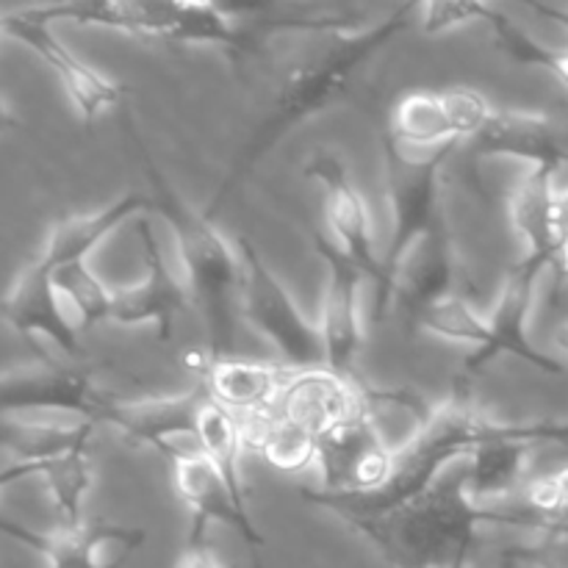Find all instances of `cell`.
I'll list each match as a JSON object with an SVG mask.
<instances>
[{"label": "cell", "instance_id": "cell-32", "mask_svg": "<svg viewBox=\"0 0 568 568\" xmlns=\"http://www.w3.org/2000/svg\"><path fill=\"white\" fill-rule=\"evenodd\" d=\"M55 277L61 297L70 308L72 320L78 322L81 331L94 325L111 322V305H114V288L105 286L87 261L81 264H67L59 270H50Z\"/></svg>", "mask_w": 568, "mask_h": 568}, {"label": "cell", "instance_id": "cell-7", "mask_svg": "<svg viewBox=\"0 0 568 568\" xmlns=\"http://www.w3.org/2000/svg\"><path fill=\"white\" fill-rule=\"evenodd\" d=\"M239 255L244 264L239 320L258 333L261 338L281 353L283 364L292 369H316L325 366V342L320 322L305 316L286 283L275 275L264 255L250 239H239Z\"/></svg>", "mask_w": 568, "mask_h": 568}, {"label": "cell", "instance_id": "cell-26", "mask_svg": "<svg viewBox=\"0 0 568 568\" xmlns=\"http://www.w3.org/2000/svg\"><path fill=\"white\" fill-rule=\"evenodd\" d=\"M26 477H37L50 494L55 516H59V527H81L83 525V499L89 497L94 483L92 458L89 449H75V453L59 455V458L39 460V464L20 466V464H6L0 483L14 486L17 480Z\"/></svg>", "mask_w": 568, "mask_h": 568}, {"label": "cell", "instance_id": "cell-14", "mask_svg": "<svg viewBox=\"0 0 568 568\" xmlns=\"http://www.w3.org/2000/svg\"><path fill=\"white\" fill-rule=\"evenodd\" d=\"M3 532L28 547L48 564V568H125L128 560L144 544L142 527H125L116 521H83L81 527L33 530L3 519Z\"/></svg>", "mask_w": 568, "mask_h": 568}, {"label": "cell", "instance_id": "cell-21", "mask_svg": "<svg viewBox=\"0 0 568 568\" xmlns=\"http://www.w3.org/2000/svg\"><path fill=\"white\" fill-rule=\"evenodd\" d=\"M197 369L203 381L200 386L205 388L209 399H214L239 419L275 408L283 386L294 372L286 364H264V361H247L239 355H227V358L205 355L197 361Z\"/></svg>", "mask_w": 568, "mask_h": 568}, {"label": "cell", "instance_id": "cell-3", "mask_svg": "<svg viewBox=\"0 0 568 568\" xmlns=\"http://www.w3.org/2000/svg\"><path fill=\"white\" fill-rule=\"evenodd\" d=\"M392 568H455L471 564L486 525L541 527L530 508H483L466 491L464 469L386 514L344 521Z\"/></svg>", "mask_w": 568, "mask_h": 568}, {"label": "cell", "instance_id": "cell-1", "mask_svg": "<svg viewBox=\"0 0 568 568\" xmlns=\"http://www.w3.org/2000/svg\"><path fill=\"white\" fill-rule=\"evenodd\" d=\"M497 442L568 447V419H494L471 399L466 386H460L444 403L433 405L430 416L399 447L397 471L383 491L355 497V494H325L320 488H303V499L314 508L338 516L342 521L386 514V510L399 508V505L430 491L449 466L458 460H469L477 449Z\"/></svg>", "mask_w": 568, "mask_h": 568}, {"label": "cell", "instance_id": "cell-27", "mask_svg": "<svg viewBox=\"0 0 568 568\" xmlns=\"http://www.w3.org/2000/svg\"><path fill=\"white\" fill-rule=\"evenodd\" d=\"M383 136L408 150H438L464 144L453 125L444 92H408L405 98H399L394 103Z\"/></svg>", "mask_w": 568, "mask_h": 568}, {"label": "cell", "instance_id": "cell-38", "mask_svg": "<svg viewBox=\"0 0 568 568\" xmlns=\"http://www.w3.org/2000/svg\"><path fill=\"white\" fill-rule=\"evenodd\" d=\"M560 220H564V233L568 242V186L560 189Z\"/></svg>", "mask_w": 568, "mask_h": 568}, {"label": "cell", "instance_id": "cell-28", "mask_svg": "<svg viewBox=\"0 0 568 568\" xmlns=\"http://www.w3.org/2000/svg\"><path fill=\"white\" fill-rule=\"evenodd\" d=\"M532 449L536 444L530 442H497L477 449L469 460H464L469 497L483 508H499V503L525 483Z\"/></svg>", "mask_w": 568, "mask_h": 568}, {"label": "cell", "instance_id": "cell-39", "mask_svg": "<svg viewBox=\"0 0 568 568\" xmlns=\"http://www.w3.org/2000/svg\"><path fill=\"white\" fill-rule=\"evenodd\" d=\"M183 3H192V6H211V0H183Z\"/></svg>", "mask_w": 568, "mask_h": 568}, {"label": "cell", "instance_id": "cell-17", "mask_svg": "<svg viewBox=\"0 0 568 568\" xmlns=\"http://www.w3.org/2000/svg\"><path fill=\"white\" fill-rule=\"evenodd\" d=\"M205 399H209V394L203 386L183 394H164V397H114L103 425L114 427L133 447H150L164 458H172L183 449L178 438H192L194 442Z\"/></svg>", "mask_w": 568, "mask_h": 568}, {"label": "cell", "instance_id": "cell-5", "mask_svg": "<svg viewBox=\"0 0 568 568\" xmlns=\"http://www.w3.org/2000/svg\"><path fill=\"white\" fill-rule=\"evenodd\" d=\"M22 11L48 26L78 22L161 42L214 44L233 55H250L261 48L253 33L233 26L214 6H192L183 0H48Z\"/></svg>", "mask_w": 568, "mask_h": 568}, {"label": "cell", "instance_id": "cell-6", "mask_svg": "<svg viewBox=\"0 0 568 568\" xmlns=\"http://www.w3.org/2000/svg\"><path fill=\"white\" fill-rule=\"evenodd\" d=\"M458 148L408 150L383 136L388 183V239L383 250V286L375 294V320H386L403 266L416 244L444 216L442 172Z\"/></svg>", "mask_w": 568, "mask_h": 568}, {"label": "cell", "instance_id": "cell-19", "mask_svg": "<svg viewBox=\"0 0 568 568\" xmlns=\"http://www.w3.org/2000/svg\"><path fill=\"white\" fill-rule=\"evenodd\" d=\"M277 414L320 438L342 422L364 414L366 399L358 377H344L327 366L316 369H294L277 399Z\"/></svg>", "mask_w": 568, "mask_h": 568}, {"label": "cell", "instance_id": "cell-23", "mask_svg": "<svg viewBox=\"0 0 568 568\" xmlns=\"http://www.w3.org/2000/svg\"><path fill=\"white\" fill-rule=\"evenodd\" d=\"M510 222L525 242L521 258L549 270L566 244L560 220V189L555 172L530 170L510 194Z\"/></svg>", "mask_w": 568, "mask_h": 568}, {"label": "cell", "instance_id": "cell-24", "mask_svg": "<svg viewBox=\"0 0 568 568\" xmlns=\"http://www.w3.org/2000/svg\"><path fill=\"white\" fill-rule=\"evenodd\" d=\"M150 214V194L133 192L122 194L114 203L103 205L98 211H87V214H70L55 220L50 227L48 239H44L42 253L37 255L48 270H59L67 264H81L89 261V255L111 236L120 231L125 222L139 220V216Z\"/></svg>", "mask_w": 568, "mask_h": 568}, {"label": "cell", "instance_id": "cell-18", "mask_svg": "<svg viewBox=\"0 0 568 568\" xmlns=\"http://www.w3.org/2000/svg\"><path fill=\"white\" fill-rule=\"evenodd\" d=\"M3 320L20 336L48 338L67 358L78 361L83 355L81 338H78L81 327L67 308L53 272L39 258L28 261L17 281L11 283L3 303Z\"/></svg>", "mask_w": 568, "mask_h": 568}, {"label": "cell", "instance_id": "cell-20", "mask_svg": "<svg viewBox=\"0 0 568 568\" xmlns=\"http://www.w3.org/2000/svg\"><path fill=\"white\" fill-rule=\"evenodd\" d=\"M469 148L477 161L519 159L530 170H549L555 175L568 166V144L560 128L538 111L494 109Z\"/></svg>", "mask_w": 568, "mask_h": 568}, {"label": "cell", "instance_id": "cell-8", "mask_svg": "<svg viewBox=\"0 0 568 568\" xmlns=\"http://www.w3.org/2000/svg\"><path fill=\"white\" fill-rule=\"evenodd\" d=\"M114 394L94 383L92 372L75 364L39 361V364L9 369L0 381V410L3 416L61 414L72 419L103 425Z\"/></svg>", "mask_w": 568, "mask_h": 568}, {"label": "cell", "instance_id": "cell-35", "mask_svg": "<svg viewBox=\"0 0 568 568\" xmlns=\"http://www.w3.org/2000/svg\"><path fill=\"white\" fill-rule=\"evenodd\" d=\"M444 100H447L455 131H458V136L464 139V142H471V139L480 133V128L488 122V116L494 114V105L488 103L486 94H480L477 89H447V92H444Z\"/></svg>", "mask_w": 568, "mask_h": 568}, {"label": "cell", "instance_id": "cell-10", "mask_svg": "<svg viewBox=\"0 0 568 568\" xmlns=\"http://www.w3.org/2000/svg\"><path fill=\"white\" fill-rule=\"evenodd\" d=\"M303 175L322 189L325 220L331 227L327 236L364 272L366 281H372L377 294L383 286V253H377L369 205L355 186L344 159L336 150H316L303 164Z\"/></svg>", "mask_w": 568, "mask_h": 568}, {"label": "cell", "instance_id": "cell-2", "mask_svg": "<svg viewBox=\"0 0 568 568\" xmlns=\"http://www.w3.org/2000/svg\"><path fill=\"white\" fill-rule=\"evenodd\" d=\"M416 9H422V0H403V6L394 14H388L383 22L364 28L358 33H336L331 48H325L320 55L300 64L283 81V87L277 89L264 120L253 128L247 142L239 148L236 159L227 166L214 197L205 205V214L211 220H216L222 214V209L227 205V200H231V194L239 189V183L258 166V161L264 155H270V150L286 133H292L303 122L320 116L322 111L333 109L347 94L349 83L364 70L366 61L375 59L386 44H392L410 26V14Z\"/></svg>", "mask_w": 568, "mask_h": 568}, {"label": "cell", "instance_id": "cell-16", "mask_svg": "<svg viewBox=\"0 0 568 568\" xmlns=\"http://www.w3.org/2000/svg\"><path fill=\"white\" fill-rule=\"evenodd\" d=\"M172 464V486H175L178 499L189 508L192 516V530H189V541H205V530L209 525H225L242 538L253 552L255 568H264V549L266 538L253 521V516L244 514L233 499L231 488L222 480L220 469L194 449H181L170 458Z\"/></svg>", "mask_w": 568, "mask_h": 568}, {"label": "cell", "instance_id": "cell-30", "mask_svg": "<svg viewBox=\"0 0 568 568\" xmlns=\"http://www.w3.org/2000/svg\"><path fill=\"white\" fill-rule=\"evenodd\" d=\"M92 433V422H33L3 416V449L11 455L9 464L20 466L89 449Z\"/></svg>", "mask_w": 568, "mask_h": 568}, {"label": "cell", "instance_id": "cell-12", "mask_svg": "<svg viewBox=\"0 0 568 568\" xmlns=\"http://www.w3.org/2000/svg\"><path fill=\"white\" fill-rule=\"evenodd\" d=\"M544 272L547 270H541V266L530 264L525 258L510 266L503 281V288H499L497 303H494L491 314H488V322H491V342L486 344V349L471 353L464 361V381L480 375L488 364H494L503 355L521 361V364L532 366V369L544 372V375H566L568 366L564 361L555 358L552 353L538 349L532 344L530 331H527L530 327L536 286Z\"/></svg>", "mask_w": 568, "mask_h": 568}, {"label": "cell", "instance_id": "cell-40", "mask_svg": "<svg viewBox=\"0 0 568 568\" xmlns=\"http://www.w3.org/2000/svg\"><path fill=\"white\" fill-rule=\"evenodd\" d=\"M455 568H471V564H464V566H455Z\"/></svg>", "mask_w": 568, "mask_h": 568}, {"label": "cell", "instance_id": "cell-31", "mask_svg": "<svg viewBox=\"0 0 568 568\" xmlns=\"http://www.w3.org/2000/svg\"><path fill=\"white\" fill-rule=\"evenodd\" d=\"M416 327L430 333V336L442 338V342L469 347L471 353H480V349H486V344L491 342V322H488V314H480V311H477L469 300L460 297L458 292L444 297L442 303L430 305V308L416 320Z\"/></svg>", "mask_w": 568, "mask_h": 568}, {"label": "cell", "instance_id": "cell-13", "mask_svg": "<svg viewBox=\"0 0 568 568\" xmlns=\"http://www.w3.org/2000/svg\"><path fill=\"white\" fill-rule=\"evenodd\" d=\"M139 242L144 255V277L133 286L114 288V305H111V325L120 327H153L161 342H170L175 322L186 316L194 300L186 281L172 272L161 242L155 239L153 225L148 216L136 220Z\"/></svg>", "mask_w": 568, "mask_h": 568}, {"label": "cell", "instance_id": "cell-4", "mask_svg": "<svg viewBox=\"0 0 568 568\" xmlns=\"http://www.w3.org/2000/svg\"><path fill=\"white\" fill-rule=\"evenodd\" d=\"M128 136L136 148L139 161L144 166V178L150 186V214L161 216L166 231L172 233L178 247V261L183 266V281L192 292L194 308L203 316L209 333L211 358L236 355V325H239V297H242L244 264L239 247L220 233L205 211H197L175 183L161 172L159 161L150 153L148 142L136 133L128 120Z\"/></svg>", "mask_w": 568, "mask_h": 568}, {"label": "cell", "instance_id": "cell-9", "mask_svg": "<svg viewBox=\"0 0 568 568\" xmlns=\"http://www.w3.org/2000/svg\"><path fill=\"white\" fill-rule=\"evenodd\" d=\"M394 442L383 436L369 408L355 419L316 438V466H320V491L325 494H377L394 480L397 471Z\"/></svg>", "mask_w": 568, "mask_h": 568}, {"label": "cell", "instance_id": "cell-34", "mask_svg": "<svg viewBox=\"0 0 568 568\" xmlns=\"http://www.w3.org/2000/svg\"><path fill=\"white\" fill-rule=\"evenodd\" d=\"M422 31L427 37H438L466 22H486L494 17V6L488 0H422Z\"/></svg>", "mask_w": 568, "mask_h": 568}, {"label": "cell", "instance_id": "cell-11", "mask_svg": "<svg viewBox=\"0 0 568 568\" xmlns=\"http://www.w3.org/2000/svg\"><path fill=\"white\" fill-rule=\"evenodd\" d=\"M311 244L325 261L327 281L322 294L320 331L325 342V366L344 377H355L364 349V281L366 275L322 231H311Z\"/></svg>", "mask_w": 568, "mask_h": 568}, {"label": "cell", "instance_id": "cell-15", "mask_svg": "<svg viewBox=\"0 0 568 568\" xmlns=\"http://www.w3.org/2000/svg\"><path fill=\"white\" fill-rule=\"evenodd\" d=\"M3 33L9 39H17L20 44H26L31 53H37L39 59L53 70V75L59 78V83L64 87L67 98L75 105L83 125H92L100 114H105V111H111L114 105H120V83H116L114 78L105 75V72H100L98 67L89 64V61H83L78 53H72V50L55 37L53 26L33 20L26 11L17 9L3 14Z\"/></svg>", "mask_w": 568, "mask_h": 568}, {"label": "cell", "instance_id": "cell-33", "mask_svg": "<svg viewBox=\"0 0 568 568\" xmlns=\"http://www.w3.org/2000/svg\"><path fill=\"white\" fill-rule=\"evenodd\" d=\"M488 26H491L494 37H497L499 50H503L510 61L547 70L549 75L558 78V81L568 89V48H549V44L538 42L530 33L521 31V28L516 26L508 14H503V11H494Z\"/></svg>", "mask_w": 568, "mask_h": 568}, {"label": "cell", "instance_id": "cell-25", "mask_svg": "<svg viewBox=\"0 0 568 568\" xmlns=\"http://www.w3.org/2000/svg\"><path fill=\"white\" fill-rule=\"evenodd\" d=\"M216 11L233 26L264 42L281 31H331L342 33L358 17L331 9L320 0H211Z\"/></svg>", "mask_w": 568, "mask_h": 568}, {"label": "cell", "instance_id": "cell-22", "mask_svg": "<svg viewBox=\"0 0 568 568\" xmlns=\"http://www.w3.org/2000/svg\"><path fill=\"white\" fill-rule=\"evenodd\" d=\"M455 277H458V258H455L453 233L444 214L405 261L397 292H394V308L410 325H416V320L430 305L455 294Z\"/></svg>", "mask_w": 568, "mask_h": 568}, {"label": "cell", "instance_id": "cell-36", "mask_svg": "<svg viewBox=\"0 0 568 568\" xmlns=\"http://www.w3.org/2000/svg\"><path fill=\"white\" fill-rule=\"evenodd\" d=\"M175 568H227L205 541H189Z\"/></svg>", "mask_w": 568, "mask_h": 568}, {"label": "cell", "instance_id": "cell-37", "mask_svg": "<svg viewBox=\"0 0 568 568\" xmlns=\"http://www.w3.org/2000/svg\"><path fill=\"white\" fill-rule=\"evenodd\" d=\"M555 347H558L568 358V320H564L558 327H555Z\"/></svg>", "mask_w": 568, "mask_h": 568}, {"label": "cell", "instance_id": "cell-29", "mask_svg": "<svg viewBox=\"0 0 568 568\" xmlns=\"http://www.w3.org/2000/svg\"><path fill=\"white\" fill-rule=\"evenodd\" d=\"M239 425H242L244 447L261 455L272 469L283 475H300L316 464V438L283 419L277 408L242 416Z\"/></svg>", "mask_w": 568, "mask_h": 568}]
</instances>
